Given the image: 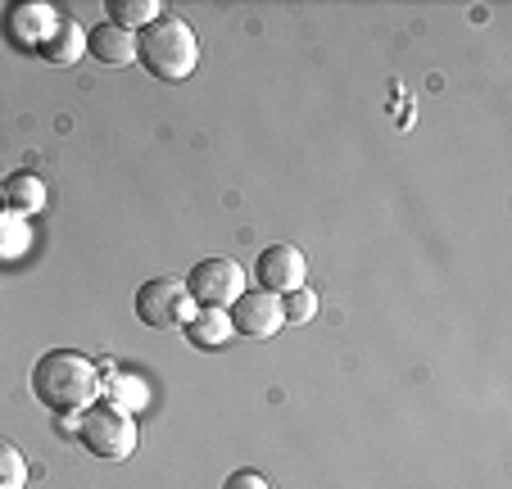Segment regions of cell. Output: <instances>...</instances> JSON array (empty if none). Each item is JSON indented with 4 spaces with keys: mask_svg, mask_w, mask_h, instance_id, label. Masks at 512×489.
<instances>
[{
    "mask_svg": "<svg viewBox=\"0 0 512 489\" xmlns=\"http://www.w3.org/2000/svg\"><path fill=\"white\" fill-rule=\"evenodd\" d=\"M87 50L109 68H123L136 59V32L118 28V23H100V28L87 32Z\"/></svg>",
    "mask_w": 512,
    "mask_h": 489,
    "instance_id": "9c48e42d",
    "label": "cell"
},
{
    "mask_svg": "<svg viewBox=\"0 0 512 489\" xmlns=\"http://www.w3.org/2000/svg\"><path fill=\"white\" fill-rule=\"evenodd\" d=\"M28 485V458L14 444H0V489H23Z\"/></svg>",
    "mask_w": 512,
    "mask_h": 489,
    "instance_id": "2e32d148",
    "label": "cell"
},
{
    "mask_svg": "<svg viewBox=\"0 0 512 489\" xmlns=\"http://www.w3.org/2000/svg\"><path fill=\"white\" fill-rule=\"evenodd\" d=\"M223 489H272V480L259 476V471H232Z\"/></svg>",
    "mask_w": 512,
    "mask_h": 489,
    "instance_id": "ac0fdd59",
    "label": "cell"
},
{
    "mask_svg": "<svg viewBox=\"0 0 512 489\" xmlns=\"http://www.w3.org/2000/svg\"><path fill=\"white\" fill-rule=\"evenodd\" d=\"M100 394H105V403L123 408V413H141L150 403V385L132 372H114V367H109V376H100Z\"/></svg>",
    "mask_w": 512,
    "mask_h": 489,
    "instance_id": "8fae6325",
    "label": "cell"
},
{
    "mask_svg": "<svg viewBox=\"0 0 512 489\" xmlns=\"http://www.w3.org/2000/svg\"><path fill=\"white\" fill-rule=\"evenodd\" d=\"M186 290L195 308H232L245 295V268L232 259H204L186 272Z\"/></svg>",
    "mask_w": 512,
    "mask_h": 489,
    "instance_id": "5b68a950",
    "label": "cell"
},
{
    "mask_svg": "<svg viewBox=\"0 0 512 489\" xmlns=\"http://www.w3.org/2000/svg\"><path fill=\"white\" fill-rule=\"evenodd\" d=\"M281 313H286V322H295V326L313 322V317H318V295H313L309 286L290 290V295H281Z\"/></svg>",
    "mask_w": 512,
    "mask_h": 489,
    "instance_id": "9a60e30c",
    "label": "cell"
},
{
    "mask_svg": "<svg viewBox=\"0 0 512 489\" xmlns=\"http://www.w3.org/2000/svg\"><path fill=\"white\" fill-rule=\"evenodd\" d=\"M32 394L46 403L50 413H87L91 399L100 394V372L78 349H50L32 367Z\"/></svg>",
    "mask_w": 512,
    "mask_h": 489,
    "instance_id": "6da1fadb",
    "label": "cell"
},
{
    "mask_svg": "<svg viewBox=\"0 0 512 489\" xmlns=\"http://www.w3.org/2000/svg\"><path fill=\"white\" fill-rule=\"evenodd\" d=\"M105 10H109V23H118V28H127V32L150 28V23L164 14L155 0H109Z\"/></svg>",
    "mask_w": 512,
    "mask_h": 489,
    "instance_id": "5bb4252c",
    "label": "cell"
},
{
    "mask_svg": "<svg viewBox=\"0 0 512 489\" xmlns=\"http://www.w3.org/2000/svg\"><path fill=\"white\" fill-rule=\"evenodd\" d=\"M136 317H141L150 331H177L195 317V299L186 290L182 277H150L136 290Z\"/></svg>",
    "mask_w": 512,
    "mask_h": 489,
    "instance_id": "277c9868",
    "label": "cell"
},
{
    "mask_svg": "<svg viewBox=\"0 0 512 489\" xmlns=\"http://www.w3.org/2000/svg\"><path fill=\"white\" fill-rule=\"evenodd\" d=\"M254 277H259V290L268 295H290V290H300L304 277H309V263L295 245H268L254 263Z\"/></svg>",
    "mask_w": 512,
    "mask_h": 489,
    "instance_id": "52a82bcc",
    "label": "cell"
},
{
    "mask_svg": "<svg viewBox=\"0 0 512 489\" xmlns=\"http://www.w3.org/2000/svg\"><path fill=\"white\" fill-rule=\"evenodd\" d=\"M5 209L10 213H37L46 209V182L32 173H14L5 182Z\"/></svg>",
    "mask_w": 512,
    "mask_h": 489,
    "instance_id": "4fadbf2b",
    "label": "cell"
},
{
    "mask_svg": "<svg viewBox=\"0 0 512 489\" xmlns=\"http://www.w3.org/2000/svg\"><path fill=\"white\" fill-rule=\"evenodd\" d=\"M78 435H82V444H87V453H96V458H105V462L132 458L136 440H141L136 417L123 413V408H114V403H96V408H87Z\"/></svg>",
    "mask_w": 512,
    "mask_h": 489,
    "instance_id": "3957f363",
    "label": "cell"
},
{
    "mask_svg": "<svg viewBox=\"0 0 512 489\" xmlns=\"http://www.w3.org/2000/svg\"><path fill=\"white\" fill-rule=\"evenodd\" d=\"M28 245V227L19 222V213H0V254H19Z\"/></svg>",
    "mask_w": 512,
    "mask_h": 489,
    "instance_id": "e0dca14e",
    "label": "cell"
},
{
    "mask_svg": "<svg viewBox=\"0 0 512 489\" xmlns=\"http://www.w3.org/2000/svg\"><path fill=\"white\" fill-rule=\"evenodd\" d=\"M182 331L195 349H223L232 340V317H227V308H195V317Z\"/></svg>",
    "mask_w": 512,
    "mask_h": 489,
    "instance_id": "30bf717a",
    "label": "cell"
},
{
    "mask_svg": "<svg viewBox=\"0 0 512 489\" xmlns=\"http://www.w3.org/2000/svg\"><path fill=\"white\" fill-rule=\"evenodd\" d=\"M55 28H59V14L50 5H41V0H23V5H14L5 14V37L19 50H41L55 37Z\"/></svg>",
    "mask_w": 512,
    "mask_h": 489,
    "instance_id": "ba28073f",
    "label": "cell"
},
{
    "mask_svg": "<svg viewBox=\"0 0 512 489\" xmlns=\"http://www.w3.org/2000/svg\"><path fill=\"white\" fill-rule=\"evenodd\" d=\"M232 331L245 340H272L286 326V313H281V295H268V290H245L232 308Z\"/></svg>",
    "mask_w": 512,
    "mask_h": 489,
    "instance_id": "8992f818",
    "label": "cell"
},
{
    "mask_svg": "<svg viewBox=\"0 0 512 489\" xmlns=\"http://www.w3.org/2000/svg\"><path fill=\"white\" fill-rule=\"evenodd\" d=\"M82 50H87V32H82L73 19H59L55 37H50L46 46L37 50V55L46 59V64H78V59H82Z\"/></svg>",
    "mask_w": 512,
    "mask_h": 489,
    "instance_id": "7c38bea8",
    "label": "cell"
},
{
    "mask_svg": "<svg viewBox=\"0 0 512 489\" xmlns=\"http://www.w3.org/2000/svg\"><path fill=\"white\" fill-rule=\"evenodd\" d=\"M136 59L145 73H155L159 82H186L200 64V41H195L191 23L177 14H159L150 28L136 37Z\"/></svg>",
    "mask_w": 512,
    "mask_h": 489,
    "instance_id": "7a4b0ae2",
    "label": "cell"
}]
</instances>
